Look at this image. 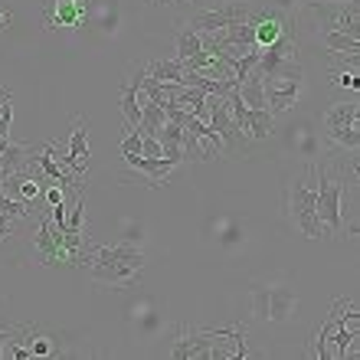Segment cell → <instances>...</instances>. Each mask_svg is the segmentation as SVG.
<instances>
[{
	"label": "cell",
	"instance_id": "obj_1",
	"mask_svg": "<svg viewBox=\"0 0 360 360\" xmlns=\"http://www.w3.org/2000/svg\"><path fill=\"white\" fill-rule=\"evenodd\" d=\"M144 269V252L134 249L131 243H118V246H95L89 272L95 282L108 285V288H128L134 275Z\"/></svg>",
	"mask_w": 360,
	"mask_h": 360
},
{
	"label": "cell",
	"instance_id": "obj_2",
	"mask_svg": "<svg viewBox=\"0 0 360 360\" xmlns=\"http://www.w3.org/2000/svg\"><path fill=\"white\" fill-rule=\"evenodd\" d=\"M311 171L314 167H304V174L288 187V217L298 229H302L308 239L321 236V223L314 217V200H318V187L311 184Z\"/></svg>",
	"mask_w": 360,
	"mask_h": 360
},
{
	"label": "cell",
	"instance_id": "obj_3",
	"mask_svg": "<svg viewBox=\"0 0 360 360\" xmlns=\"http://www.w3.org/2000/svg\"><path fill=\"white\" fill-rule=\"evenodd\" d=\"M318 200H314V217L318 223L328 226L331 236H341L344 233V217H341V197H344V180L334 177L328 167H318Z\"/></svg>",
	"mask_w": 360,
	"mask_h": 360
},
{
	"label": "cell",
	"instance_id": "obj_4",
	"mask_svg": "<svg viewBox=\"0 0 360 360\" xmlns=\"http://www.w3.org/2000/svg\"><path fill=\"white\" fill-rule=\"evenodd\" d=\"M92 17V0H43L46 33H79Z\"/></svg>",
	"mask_w": 360,
	"mask_h": 360
},
{
	"label": "cell",
	"instance_id": "obj_5",
	"mask_svg": "<svg viewBox=\"0 0 360 360\" xmlns=\"http://www.w3.org/2000/svg\"><path fill=\"white\" fill-rule=\"evenodd\" d=\"M252 4L246 0H229V4H219L213 10H193L187 20L190 30H197V33H219V30L226 27H236V23H246L252 17Z\"/></svg>",
	"mask_w": 360,
	"mask_h": 360
},
{
	"label": "cell",
	"instance_id": "obj_6",
	"mask_svg": "<svg viewBox=\"0 0 360 360\" xmlns=\"http://www.w3.org/2000/svg\"><path fill=\"white\" fill-rule=\"evenodd\" d=\"M304 7L314 10L324 30H338L347 37H357V0H304Z\"/></svg>",
	"mask_w": 360,
	"mask_h": 360
},
{
	"label": "cell",
	"instance_id": "obj_7",
	"mask_svg": "<svg viewBox=\"0 0 360 360\" xmlns=\"http://www.w3.org/2000/svg\"><path fill=\"white\" fill-rule=\"evenodd\" d=\"M37 256L43 266L56 269V266H69L66 259V246H63V233L59 229H53V223H49L46 217L39 219V233H37Z\"/></svg>",
	"mask_w": 360,
	"mask_h": 360
},
{
	"label": "cell",
	"instance_id": "obj_8",
	"mask_svg": "<svg viewBox=\"0 0 360 360\" xmlns=\"http://www.w3.org/2000/svg\"><path fill=\"white\" fill-rule=\"evenodd\" d=\"M304 79H262V89H266V108L272 115L288 112L298 95H302Z\"/></svg>",
	"mask_w": 360,
	"mask_h": 360
},
{
	"label": "cell",
	"instance_id": "obj_9",
	"mask_svg": "<svg viewBox=\"0 0 360 360\" xmlns=\"http://www.w3.org/2000/svg\"><path fill=\"white\" fill-rule=\"evenodd\" d=\"M124 164H128L131 171L141 174L148 187H161V184H167L171 174H174V167H177V164L167 161V158H144V154H134V158H128Z\"/></svg>",
	"mask_w": 360,
	"mask_h": 360
},
{
	"label": "cell",
	"instance_id": "obj_10",
	"mask_svg": "<svg viewBox=\"0 0 360 360\" xmlns=\"http://www.w3.org/2000/svg\"><path fill=\"white\" fill-rule=\"evenodd\" d=\"M295 308V295L288 288H266V321H288Z\"/></svg>",
	"mask_w": 360,
	"mask_h": 360
},
{
	"label": "cell",
	"instance_id": "obj_11",
	"mask_svg": "<svg viewBox=\"0 0 360 360\" xmlns=\"http://www.w3.org/2000/svg\"><path fill=\"white\" fill-rule=\"evenodd\" d=\"M357 95H351V102H334L331 108H328V115H324V131H338V128H347V124H357Z\"/></svg>",
	"mask_w": 360,
	"mask_h": 360
},
{
	"label": "cell",
	"instance_id": "obj_12",
	"mask_svg": "<svg viewBox=\"0 0 360 360\" xmlns=\"http://www.w3.org/2000/svg\"><path fill=\"white\" fill-rule=\"evenodd\" d=\"M33 151H37V148H30V144H13L10 141L7 151L0 154V180L10 177V174H17V171H23V167L30 164V154Z\"/></svg>",
	"mask_w": 360,
	"mask_h": 360
},
{
	"label": "cell",
	"instance_id": "obj_13",
	"mask_svg": "<svg viewBox=\"0 0 360 360\" xmlns=\"http://www.w3.org/2000/svg\"><path fill=\"white\" fill-rule=\"evenodd\" d=\"M275 128V115L269 112V108H249L246 115V138H252V141H266L269 134H272Z\"/></svg>",
	"mask_w": 360,
	"mask_h": 360
},
{
	"label": "cell",
	"instance_id": "obj_14",
	"mask_svg": "<svg viewBox=\"0 0 360 360\" xmlns=\"http://www.w3.org/2000/svg\"><path fill=\"white\" fill-rule=\"evenodd\" d=\"M144 72L151 79H158V82H180L184 66H180V59H154V63L144 66Z\"/></svg>",
	"mask_w": 360,
	"mask_h": 360
},
{
	"label": "cell",
	"instance_id": "obj_15",
	"mask_svg": "<svg viewBox=\"0 0 360 360\" xmlns=\"http://www.w3.org/2000/svg\"><path fill=\"white\" fill-rule=\"evenodd\" d=\"M200 49H203L200 33H197V30H190L187 23H180V27H177V56H174V59H180V63H184V59L197 56Z\"/></svg>",
	"mask_w": 360,
	"mask_h": 360
},
{
	"label": "cell",
	"instance_id": "obj_16",
	"mask_svg": "<svg viewBox=\"0 0 360 360\" xmlns=\"http://www.w3.org/2000/svg\"><path fill=\"white\" fill-rule=\"evenodd\" d=\"M321 43L328 53H360L357 37H347V33H338V30H324Z\"/></svg>",
	"mask_w": 360,
	"mask_h": 360
},
{
	"label": "cell",
	"instance_id": "obj_17",
	"mask_svg": "<svg viewBox=\"0 0 360 360\" xmlns=\"http://www.w3.org/2000/svg\"><path fill=\"white\" fill-rule=\"evenodd\" d=\"M328 141L334 144V148H347V151H357V144H360V131H357V124H347V128H338V131H328Z\"/></svg>",
	"mask_w": 360,
	"mask_h": 360
},
{
	"label": "cell",
	"instance_id": "obj_18",
	"mask_svg": "<svg viewBox=\"0 0 360 360\" xmlns=\"http://www.w3.org/2000/svg\"><path fill=\"white\" fill-rule=\"evenodd\" d=\"M30 210H33V203H27V200H17V197H7V193L0 190V217L20 219V217H27Z\"/></svg>",
	"mask_w": 360,
	"mask_h": 360
},
{
	"label": "cell",
	"instance_id": "obj_19",
	"mask_svg": "<svg viewBox=\"0 0 360 360\" xmlns=\"http://www.w3.org/2000/svg\"><path fill=\"white\" fill-rule=\"evenodd\" d=\"M33 334H37V328H0V360H4V351H7V344L10 341H23L30 344L33 341Z\"/></svg>",
	"mask_w": 360,
	"mask_h": 360
},
{
	"label": "cell",
	"instance_id": "obj_20",
	"mask_svg": "<svg viewBox=\"0 0 360 360\" xmlns=\"http://www.w3.org/2000/svg\"><path fill=\"white\" fill-rule=\"evenodd\" d=\"M10 122H13V95L10 89H0V138H10Z\"/></svg>",
	"mask_w": 360,
	"mask_h": 360
},
{
	"label": "cell",
	"instance_id": "obj_21",
	"mask_svg": "<svg viewBox=\"0 0 360 360\" xmlns=\"http://www.w3.org/2000/svg\"><path fill=\"white\" fill-rule=\"evenodd\" d=\"M118 148H122L124 161H128V158H134V154H141V134L124 124V128H122V144H118Z\"/></svg>",
	"mask_w": 360,
	"mask_h": 360
},
{
	"label": "cell",
	"instance_id": "obj_22",
	"mask_svg": "<svg viewBox=\"0 0 360 360\" xmlns=\"http://www.w3.org/2000/svg\"><path fill=\"white\" fill-rule=\"evenodd\" d=\"M331 82L334 86H341V89H351V92H357V76H354V72H344V69H334L331 72Z\"/></svg>",
	"mask_w": 360,
	"mask_h": 360
},
{
	"label": "cell",
	"instance_id": "obj_23",
	"mask_svg": "<svg viewBox=\"0 0 360 360\" xmlns=\"http://www.w3.org/2000/svg\"><path fill=\"white\" fill-rule=\"evenodd\" d=\"M141 154L144 158H164L161 141H158L154 134H141Z\"/></svg>",
	"mask_w": 360,
	"mask_h": 360
},
{
	"label": "cell",
	"instance_id": "obj_24",
	"mask_svg": "<svg viewBox=\"0 0 360 360\" xmlns=\"http://www.w3.org/2000/svg\"><path fill=\"white\" fill-rule=\"evenodd\" d=\"M53 351H56V347H53L49 338H33V341H30V354H33V357H49Z\"/></svg>",
	"mask_w": 360,
	"mask_h": 360
},
{
	"label": "cell",
	"instance_id": "obj_25",
	"mask_svg": "<svg viewBox=\"0 0 360 360\" xmlns=\"http://www.w3.org/2000/svg\"><path fill=\"white\" fill-rule=\"evenodd\" d=\"M63 200H66V190L59 187V184H53V187L46 190V203L53 207V203H63Z\"/></svg>",
	"mask_w": 360,
	"mask_h": 360
},
{
	"label": "cell",
	"instance_id": "obj_26",
	"mask_svg": "<svg viewBox=\"0 0 360 360\" xmlns=\"http://www.w3.org/2000/svg\"><path fill=\"white\" fill-rule=\"evenodd\" d=\"M10 233H13V219H10V217H0V243H4Z\"/></svg>",
	"mask_w": 360,
	"mask_h": 360
},
{
	"label": "cell",
	"instance_id": "obj_27",
	"mask_svg": "<svg viewBox=\"0 0 360 360\" xmlns=\"http://www.w3.org/2000/svg\"><path fill=\"white\" fill-rule=\"evenodd\" d=\"M4 23H10V10L0 7V30H4Z\"/></svg>",
	"mask_w": 360,
	"mask_h": 360
},
{
	"label": "cell",
	"instance_id": "obj_28",
	"mask_svg": "<svg viewBox=\"0 0 360 360\" xmlns=\"http://www.w3.org/2000/svg\"><path fill=\"white\" fill-rule=\"evenodd\" d=\"M7 144H10V138H0V154L7 151Z\"/></svg>",
	"mask_w": 360,
	"mask_h": 360
},
{
	"label": "cell",
	"instance_id": "obj_29",
	"mask_svg": "<svg viewBox=\"0 0 360 360\" xmlns=\"http://www.w3.org/2000/svg\"><path fill=\"white\" fill-rule=\"evenodd\" d=\"M151 4H177V0H151Z\"/></svg>",
	"mask_w": 360,
	"mask_h": 360
}]
</instances>
